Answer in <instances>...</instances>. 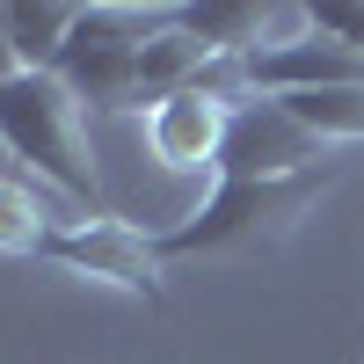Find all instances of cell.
<instances>
[{"mask_svg": "<svg viewBox=\"0 0 364 364\" xmlns=\"http://www.w3.org/2000/svg\"><path fill=\"white\" fill-rule=\"evenodd\" d=\"M343 182V161L336 168H314V175H277V182H240V175H219L190 219L161 226V255L168 262H197V255H262L306 219V211Z\"/></svg>", "mask_w": 364, "mask_h": 364, "instance_id": "1", "label": "cell"}, {"mask_svg": "<svg viewBox=\"0 0 364 364\" xmlns=\"http://www.w3.org/2000/svg\"><path fill=\"white\" fill-rule=\"evenodd\" d=\"M0 146L15 161H29L44 182H58L73 204H102L87 132H80V95L58 73H15L0 87Z\"/></svg>", "mask_w": 364, "mask_h": 364, "instance_id": "2", "label": "cell"}, {"mask_svg": "<svg viewBox=\"0 0 364 364\" xmlns=\"http://www.w3.org/2000/svg\"><path fill=\"white\" fill-rule=\"evenodd\" d=\"M182 8H139V0H80V22L58 51V80L80 95V109H132V58L168 37Z\"/></svg>", "mask_w": 364, "mask_h": 364, "instance_id": "3", "label": "cell"}, {"mask_svg": "<svg viewBox=\"0 0 364 364\" xmlns=\"http://www.w3.org/2000/svg\"><path fill=\"white\" fill-rule=\"evenodd\" d=\"M44 262L73 269V277H87V284H109V291L139 299V306H161L168 299V284H161L168 277L161 233L117 219V211H87V219H73V226H51Z\"/></svg>", "mask_w": 364, "mask_h": 364, "instance_id": "4", "label": "cell"}, {"mask_svg": "<svg viewBox=\"0 0 364 364\" xmlns=\"http://www.w3.org/2000/svg\"><path fill=\"white\" fill-rule=\"evenodd\" d=\"M314 168H336V146L314 139L277 95H255L233 109L226 146H219V175L240 182H277V175H314Z\"/></svg>", "mask_w": 364, "mask_h": 364, "instance_id": "5", "label": "cell"}, {"mask_svg": "<svg viewBox=\"0 0 364 364\" xmlns=\"http://www.w3.org/2000/svg\"><path fill=\"white\" fill-rule=\"evenodd\" d=\"M182 22H190V37L211 58H262V51L306 37V8L299 0H284V8H262V0H190Z\"/></svg>", "mask_w": 364, "mask_h": 364, "instance_id": "6", "label": "cell"}, {"mask_svg": "<svg viewBox=\"0 0 364 364\" xmlns=\"http://www.w3.org/2000/svg\"><path fill=\"white\" fill-rule=\"evenodd\" d=\"M226 124H233V102L226 95H211V87H182V95H168L161 109H146V146H154L161 168L197 175V168H219Z\"/></svg>", "mask_w": 364, "mask_h": 364, "instance_id": "7", "label": "cell"}, {"mask_svg": "<svg viewBox=\"0 0 364 364\" xmlns=\"http://www.w3.org/2000/svg\"><path fill=\"white\" fill-rule=\"evenodd\" d=\"M73 22H80V0H8V37H15L22 73H51Z\"/></svg>", "mask_w": 364, "mask_h": 364, "instance_id": "8", "label": "cell"}, {"mask_svg": "<svg viewBox=\"0 0 364 364\" xmlns=\"http://www.w3.org/2000/svg\"><path fill=\"white\" fill-rule=\"evenodd\" d=\"M44 240H51L44 204L29 197V182L0 175V255H44Z\"/></svg>", "mask_w": 364, "mask_h": 364, "instance_id": "9", "label": "cell"}, {"mask_svg": "<svg viewBox=\"0 0 364 364\" xmlns=\"http://www.w3.org/2000/svg\"><path fill=\"white\" fill-rule=\"evenodd\" d=\"M306 29H314L321 44L364 58V0H314V8H306Z\"/></svg>", "mask_w": 364, "mask_h": 364, "instance_id": "10", "label": "cell"}, {"mask_svg": "<svg viewBox=\"0 0 364 364\" xmlns=\"http://www.w3.org/2000/svg\"><path fill=\"white\" fill-rule=\"evenodd\" d=\"M22 73V58H15V37H8V0H0V87H8Z\"/></svg>", "mask_w": 364, "mask_h": 364, "instance_id": "11", "label": "cell"}, {"mask_svg": "<svg viewBox=\"0 0 364 364\" xmlns=\"http://www.w3.org/2000/svg\"><path fill=\"white\" fill-rule=\"evenodd\" d=\"M350 87H364V58H357V80H350Z\"/></svg>", "mask_w": 364, "mask_h": 364, "instance_id": "12", "label": "cell"}]
</instances>
